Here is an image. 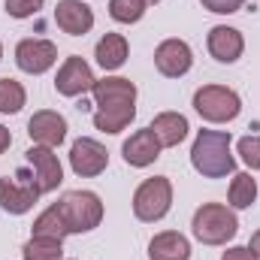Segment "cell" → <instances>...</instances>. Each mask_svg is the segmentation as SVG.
I'll list each match as a JSON object with an SVG mask.
<instances>
[{"label": "cell", "mask_w": 260, "mask_h": 260, "mask_svg": "<svg viewBox=\"0 0 260 260\" xmlns=\"http://www.w3.org/2000/svg\"><path fill=\"white\" fill-rule=\"evenodd\" d=\"M206 46H209V55H212L215 61H221V64H233V61H239L242 52H245L242 34H239L236 27H227V24H215V27L209 30Z\"/></svg>", "instance_id": "15"}, {"label": "cell", "mask_w": 260, "mask_h": 260, "mask_svg": "<svg viewBox=\"0 0 260 260\" xmlns=\"http://www.w3.org/2000/svg\"><path fill=\"white\" fill-rule=\"evenodd\" d=\"M160 148H164V145L157 142L154 130L142 127V130H136V133H130V139L121 145V154H124L127 167L142 170V167H151V164L160 157Z\"/></svg>", "instance_id": "14"}, {"label": "cell", "mask_w": 260, "mask_h": 260, "mask_svg": "<svg viewBox=\"0 0 260 260\" xmlns=\"http://www.w3.org/2000/svg\"><path fill=\"white\" fill-rule=\"evenodd\" d=\"M236 148H239V157L245 160V167L260 170V136H242Z\"/></svg>", "instance_id": "26"}, {"label": "cell", "mask_w": 260, "mask_h": 260, "mask_svg": "<svg viewBox=\"0 0 260 260\" xmlns=\"http://www.w3.org/2000/svg\"><path fill=\"white\" fill-rule=\"evenodd\" d=\"M145 3H160V0H145Z\"/></svg>", "instance_id": "32"}, {"label": "cell", "mask_w": 260, "mask_h": 260, "mask_svg": "<svg viewBox=\"0 0 260 260\" xmlns=\"http://www.w3.org/2000/svg\"><path fill=\"white\" fill-rule=\"evenodd\" d=\"M94 70L88 67L85 58H79V55H70L61 70H58V76H55V91L61 94V97H79V94H85V91H91L94 88Z\"/></svg>", "instance_id": "10"}, {"label": "cell", "mask_w": 260, "mask_h": 260, "mask_svg": "<svg viewBox=\"0 0 260 260\" xmlns=\"http://www.w3.org/2000/svg\"><path fill=\"white\" fill-rule=\"evenodd\" d=\"M55 24L70 37H85L94 27V9L82 0H61L55 9Z\"/></svg>", "instance_id": "16"}, {"label": "cell", "mask_w": 260, "mask_h": 260, "mask_svg": "<svg viewBox=\"0 0 260 260\" xmlns=\"http://www.w3.org/2000/svg\"><path fill=\"white\" fill-rule=\"evenodd\" d=\"M70 233H91L103 221V203L94 191H70L58 203Z\"/></svg>", "instance_id": "3"}, {"label": "cell", "mask_w": 260, "mask_h": 260, "mask_svg": "<svg viewBox=\"0 0 260 260\" xmlns=\"http://www.w3.org/2000/svg\"><path fill=\"white\" fill-rule=\"evenodd\" d=\"M145 0H109V15L118 24H136L145 15Z\"/></svg>", "instance_id": "25"}, {"label": "cell", "mask_w": 260, "mask_h": 260, "mask_svg": "<svg viewBox=\"0 0 260 260\" xmlns=\"http://www.w3.org/2000/svg\"><path fill=\"white\" fill-rule=\"evenodd\" d=\"M67 233H70V230H67L64 215H61L58 203H55V206H49L46 212H40V218L34 221V236H43V239H58V242H64Z\"/></svg>", "instance_id": "21"}, {"label": "cell", "mask_w": 260, "mask_h": 260, "mask_svg": "<svg viewBox=\"0 0 260 260\" xmlns=\"http://www.w3.org/2000/svg\"><path fill=\"white\" fill-rule=\"evenodd\" d=\"M94 106L97 109H109V106H136V85L124 76H106L97 79L94 88Z\"/></svg>", "instance_id": "12"}, {"label": "cell", "mask_w": 260, "mask_h": 260, "mask_svg": "<svg viewBox=\"0 0 260 260\" xmlns=\"http://www.w3.org/2000/svg\"><path fill=\"white\" fill-rule=\"evenodd\" d=\"M191 230L203 245H224L236 236L239 230V218L233 209L221 206V203H203L194 212Z\"/></svg>", "instance_id": "2"}, {"label": "cell", "mask_w": 260, "mask_h": 260, "mask_svg": "<svg viewBox=\"0 0 260 260\" xmlns=\"http://www.w3.org/2000/svg\"><path fill=\"white\" fill-rule=\"evenodd\" d=\"M148 260H191V242L176 230H164L148 242Z\"/></svg>", "instance_id": "17"}, {"label": "cell", "mask_w": 260, "mask_h": 260, "mask_svg": "<svg viewBox=\"0 0 260 260\" xmlns=\"http://www.w3.org/2000/svg\"><path fill=\"white\" fill-rule=\"evenodd\" d=\"M70 167H73L76 176L94 179V176H100V173L109 167V151H106L97 139L82 136V139H76L73 148H70Z\"/></svg>", "instance_id": "9"}, {"label": "cell", "mask_w": 260, "mask_h": 260, "mask_svg": "<svg viewBox=\"0 0 260 260\" xmlns=\"http://www.w3.org/2000/svg\"><path fill=\"white\" fill-rule=\"evenodd\" d=\"M127 52H130V46L121 34H106V37L97 43L94 58H97V64L103 67L106 73H112V70H121V67H124Z\"/></svg>", "instance_id": "19"}, {"label": "cell", "mask_w": 260, "mask_h": 260, "mask_svg": "<svg viewBox=\"0 0 260 260\" xmlns=\"http://www.w3.org/2000/svg\"><path fill=\"white\" fill-rule=\"evenodd\" d=\"M230 206L233 209H248L257 200V182L251 179V173H236L230 182Z\"/></svg>", "instance_id": "22"}, {"label": "cell", "mask_w": 260, "mask_h": 260, "mask_svg": "<svg viewBox=\"0 0 260 260\" xmlns=\"http://www.w3.org/2000/svg\"><path fill=\"white\" fill-rule=\"evenodd\" d=\"M0 58H3V46H0Z\"/></svg>", "instance_id": "33"}, {"label": "cell", "mask_w": 260, "mask_h": 260, "mask_svg": "<svg viewBox=\"0 0 260 260\" xmlns=\"http://www.w3.org/2000/svg\"><path fill=\"white\" fill-rule=\"evenodd\" d=\"M209 12H218V15H233L245 6V0H200Z\"/></svg>", "instance_id": "28"}, {"label": "cell", "mask_w": 260, "mask_h": 260, "mask_svg": "<svg viewBox=\"0 0 260 260\" xmlns=\"http://www.w3.org/2000/svg\"><path fill=\"white\" fill-rule=\"evenodd\" d=\"M230 130H200L191 145V164L203 179H224L236 170V157L230 151Z\"/></svg>", "instance_id": "1"}, {"label": "cell", "mask_w": 260, "mask_h": 260, "mask_svg": "<svg viewBox=\"0 0 260 260\" xmlns=\"http://www.w3.org/2000/svg\"><path fill=\"white\" fill-rule=\"evenodd\" d=\"M40 197L43 194H40V188L34 182V173H27V170H18L12 179L9 176L0 179V209L9 212V215L30 212Z\"/></svg>", "instance_id": "6"}, {"label": "cell", "mask_w": 260, "mask_h": 260, "mask_svg": "<svg viewBox=\"0 0 260 260\" xmlns=\"http://www.w3.org/2000/svg\"><path fill=\"white\" fill-rule=\"evenodd\" d=\"M154 67L167 79H179L194 67V52L185 40H164L154 49Z\"/></svg>", "instance_id": "11"}, {"label": "cell", "mask_w": 260, "mask_h": 260, "mask_svg": "<svg viewBox=\"0 0 260 260\" xmlns=\"http://www.w3.org/2000/svg\"><path fill=\"white\" fill-rule=\"evenodd\" d=\"M221 260H257V257L251 254L248 245H233V248H227V251L221 254Z\"/></svg>", "instance_id": "29"}, {"label": "cell", "mask_w": 260, "mask_h": 260, "mask_svg": "<svg viewBox=\"0 0 260 260\" xmlns=\"http://www.w3.org/2000/svg\"><path fill=\"white\" fill-rule=\"evenodd\" d=\"M136 118V106H109L94 112V127L100 133H121Z\"/></svg>", "instance_id": "20"}, {"label": "cell", "mask_w": 260, "mask_h": 260, "mask_svg": "<svg viewBox=\"0 0 260 260\" xmlns=\"http://www.w3.org/2000/svg\"><path fill=\"white\" fill-rule=\"evenodd\" d=\"M43 3L46 0H6V12L12 18H30L43 9Z\"/></svg>", "instance_id": "27"}, {"label": "cell", "mask_w": 260, "mask_h": 260, "mask_svg": "<svg viewBox=\"0 0 260 260\" xmlns=\"http://www.w3.org/2000/svg\"><path fill=\"white\" fill-rule=\"evenodd\" d=\"M27 136L34 139V145L58 148V145L67 139V118L61 115V112L40 109V112H34V118L27 121Z\"/></svg>", "instance_id": "13"}, {"label": "cell", "mask_w": 260, "mask_h": 260, "mask_svg": "<svg viewBox=\"0 0 260 260\" xmlns=\"http://www.w3.org/2000/svg\"><path fill=\"white\" fill-rule=\"evenodd\" d=\"M248 248H251V254L260 260V230L254 233V236H251V245H248Z\"/></svg>", "instance_id": "31"}, {"label": "cell", "mask_w": 260, "mask_h": 260, "mask_svg": "<svg viewBox=\"0 0 260 260\" xmlns=\"http://www.w3.org/2000/svg\"><path fill=\"white\" fill-rule=\"evenodd\" d=\"M24 260H64V248L58 239H43V236H30L21 248Z\"/></svg>", "instance_id": "24"}, {"label": "cell", "mask_w": 260, "mask_h": 260, "mask_svg": "<svg viewBox=\"0 0 260 260\" xmlns=\"http://www.w3.org/2000/svg\"><path fill=\"white\" fill-rule=\"evenodd\" d=\"M194 109L197 115L209 124H224V121H233L239 112H242V100L233 88H224V85H203L194 94Z\"/></svg>", "instance_id": "4"}, {"label": "cell", "mask_w": 260, "mask_h": 260, "mask_svg": "<svg viewBox=\"0 0 260 260\" xmlns=\"http://www.w3.org/2000/svg\"><path fill=\"white\" fill-rule=\"evenodd\" d=\"M9 145H12V133H9V130L0 124V154H3V151H6Z\"/></svg>", "instance_id": "30"}, {"label": "cell", "mask_w": 260, "mask_h": 260, "mask_svg": "<svg viewBox=\"0 0 260 260\" xmlns=\"http://www.w3.org/2000/svg\"><path fill=\"white\" fill-rule=\"evenodd\" d=\"M24 157H27V167L34 173V182H37L40 194H52L64 182V167H61L55 148H49V145H30L24 151Z\"/></svg>", "instance_id": "7"}, {"label": "cell", "mask_w": 260, "mask_h": 260, "mask_svg": "<svg viewBox=\"0 0 260 260\" xmlns=\"http://www.w3.org/2000/svg\"><path fill=\"white\" fill-rule=\"evenodd\" d=\"M170 206H173V182L167 176L145 179L133 194V215L145 224L160 221L170 212Z\"/></svg>", "instance_id": "5"}, {"label": "cell", "mask_w": 260, "mask_h": 260, "mask_svg": "<svg viewBox=\"0 0 260 260\" xmlns=\"http://www.w3.org/2000/svg\"><path fill=\"white\" fill-rule=\"evenodd\" d=\"M148 127L154 130V136H157V142L164 148H176L179 142H185V136L191 130L188 127V118L182 112H160V115H154V121Z\"/></svg>", "instance_id": "18"}, {"label": "cell", "mask_w": 260, "mask_h": 260, "mask_svg": "<svg viewBox=\"0 0 260 260\" xmlns=\"http://www.w3.org/2000/svg\"><path fill=\"white\" fill-rule=\"evenodd\" d=\"M58 61V46L52 43V40H37V37H30V40H21L18 46H15V64L18 70H24V73H30V76H43V73H49L52 67Z\"/></svg>", "instance_id": "8"}, {"label": "cell", "mask_w": 260, "mask_h": 260, "mask_svg": "<svg viewBox=\"0 0 260 260\" xmlns=\"http://www.w3.org/2000/svg\"><path fill=\"white\" fill-rule=\"evenodd\" d=\"M24 103H27L24 85L15 82V79H0V112L3 115H15V112H21Z\"/></svg>", "instance_id": "23"}]
</instances>
